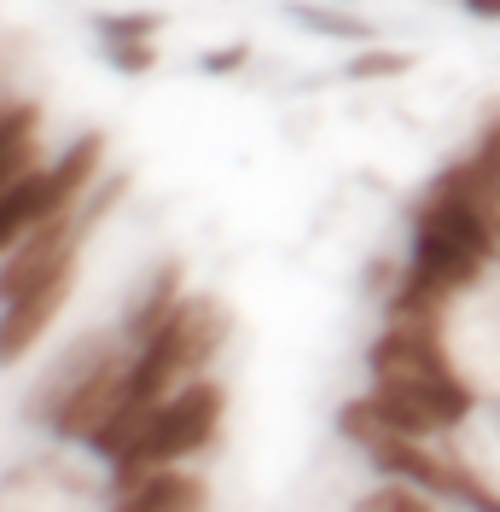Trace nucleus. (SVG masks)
Masks as SVG:
<instances>
[{"mask_svg":"<svg viewBox=\"0 0 500 512\" xmlns=\"http://www.w3.org/2000/svg\"><path fill=\"white\" fill-rule=\"evenodd\" d=\"M373 379H460L442 355V320H390L367 350Z\"/></svg>","mask_w":500,"mask_h":512,"instance_id":"nucleus-4","label":"nucleus"},{"mask_svg":"<svg viewBox=\"0 0 500 512\" xmlns=\"http://www.w3.org/2000/svg\"><path fill=\"white\" fill-rule=\"evenodd\" d=\"M239 64H250V47H245V41H233V47H210V53H198V70H204V76H233Z\"/></svg>","mask_w":500,"mask_h":512,"instance_id":"nucleus-13","label":"nucleus"},{"mask_svg":"<svg viewBox=\"0 0 500 512\" xmlns=\"http://www.w3.org/2000/svg\"><path fill=\"white\" fill-rule=\"evenodd\" d=\"M105 59L117 64L123 76H146L157 64V41H140V47H105Z\"/></svg>","mask_w":500,"mask_h":512,"instance_id":"nucleus-12","label":"nucleus"},{"mask_svg":"<svg viewBox=\"0 0 500 512\" xmlns=\"http://www.w3.org/2000/svg\"><path fill=\"white\" fill-rule=\"evenodd\" d=\"M128 367H134V344L117 350L111 361H99L94 373L47 414V437H59V443H88L99 425L128 402Z\"/></svg>","mask_w":500,"mask_h":512,"instance_id":"nucleus-3","label":"nucleus"},{"mask_svg":"<svg viewBox=\"0 0 500 512\" xmlns=\"http://www.w3.org/2000/svg\"><path fill=\"white\" fill-rule=\"evenodd\" d=\"M221 419H227V384L187 379L181 390H169L152 414H146L134 448L111 466V495H128V489H140L152 472H169V466H181L187 454L210 448L216 431H221Z\"/></svg>","mask_w":500,"mask_h":512,"instance_id":"nucleus-1","label":"nucleus"},{"mask_svg":"<svg viewBox=\"0 0 500 512\" xmlns=\"http://www.w3.org/2000/svg\"><path fill=\"white\" fill-rule=\"evenodd\" d=\"M471 18H483V24H500V0H460Z\"/></svg>","mask_w":500,"mask_h":512,"instance_id":"nucleus-14","label":"nucleus"},{"mask_svg":"<svg viewBox=\"0 0 500 512\" xmlns=\"http://www.w3.org/2000/svg\"><path fill=\"white\" fill-rule=\"evenodd\" d=\"M99 169H105V140L99 134H82L64 152L30 163L12 187L0 192V256H12L30 233L59 222L64 210H76L99 187Z\"/></svg>","mask_w":500,"mask_h":512,"instance_id":"nucleus-2","label":"nucleus"},{"mask_svg":"<svg viewBox=\"0 0 500 512\" xmlns=\"http://www.w3.org/2000/svg\"><path fill=\"white\" fill-rule=\"evenodd\" d=\"M70 286H76V274H59V280H47V286L0 303V367H18V361L53 332V320H59L64 303H70Z\"/></svg>","mask_w":500,"mask_h":512,"instance_id":"nucleus-5","label":"nucleus"},{"mask_svg":"<svg viewBox=\"0 0 500 512\" xmlns=\"http://www.w3.org/2000/svg\"><path fill=\"white\" fill-rule=\"evenodd\" d=\"M181 297H187V291H181V262H163V268H152V274H146V286L128 297L123 338L134 344V350H140L146 338H157V332H163V320L181 309Z\"/></svg>","mask_w":500,"mask_h":512,"instance_id":"nucleus-6","label":"nucleus"},{"mask_svg":"<svg viewBox=\"0 0 500 512\" xmlns=\"http://www.w3.org/2000/svg\"><path fill=\"white\" fill-rule=\"evenodd\" d=\"M157 30H163L157 12H99L94 18L99 47H140V41H157Z\"/></svg>","mask_w":500,"mask_h":512,"instance_id":"nucleus-9","label":"nucleus"},{"mask_svg":"<svg viewBox=\"0 0 500 512\" xmlns=\"http://www.w3.org/2000/svg\"><path fill=\"white\" fill-rule=\"evenodd\" d=\"M413 70V53H396V47H361L355 59L344 64V82H390Z\"/></svg>","mask_w":500,"mask_h":512,"instance_id":"nucleus-11","label":"nucleus"},{"mask_svg":"<svg viewBox=\"0 0 500 512\" xmlns=\"http://www.w3.org/2000/svg\"><path fill=\"white\" fill-rule=\"evenodd\" d=\"M355 512H442L419 483H402V478H384L378 489H367L361 501H355Z\"/></svg>","mask_w":500,"mask_h":512,"instance_id":"nucleus-10","label":"nucleus"},{"mask_svg":"<svg viewBox=\"0 0 500 512\" xmlns=\"http://www.w3.org/2000/svg\"><path fill=\"white\" fill-rule=\"evenodd\" d=\"M117 512H204V483L169 466V472H152L140 489L117 495Z\"/></svg>","mask_w":500,"mask_h":512,"instance_id":"nucleus-7","label":"nucleus"},{"mask_svg":"<svg viewBox=\"0 0 500 512\" xmlns=\"http://www.w3.org/2000/svg\"><path fill=\"white\" fill-rule=\"evenodd\" d=\"M291 18H297V24H309L314 35L349 41V47H373V41H378V30L361 18V12H338V6H314V0H303V6H291Z\"/></svg>","mask_w":500,"mask_h":512,"instance_id":"nucleus-8","label":"nucleus"}]
</instances>
